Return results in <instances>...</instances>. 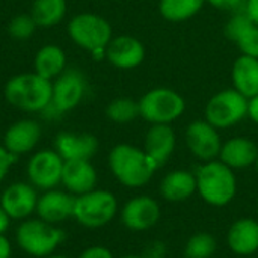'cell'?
Here are the masks:
<instances>
[{"label":"cell","mask_w":258,"mask_h":258,"mask_svg":"<svg viewBox=\"0 0 258 258\" xmlns=\"http://www.w3.org/2000/svg\"><path fill=\"white\" fill-rule=\"evenodd\" d=\"M109 168L125 187L145 186L159 169L148 154L130 144H119L109 153Z\"/></svg>","instance_id":"6da1fadb"},{"label":"cell","mask_w":258,"mask_h":258,"mask_svg":"<svg viewBox=\"0 0 258 258\" xmlns=\"http://www.w3.org/2000/svg\"><path fill=\"white\" fill-rule=\"evenodd\" d=\"M53 83L36 73L11 77L5 85L6 101L23 112H41L51 101Z\"/></svg>","instance_id":"7a4b0ae2"},{"label":"cell","mask_w":258,"mask_h":258,"mask_svg":"<svg viewBox=\"0 0 258 258\" xmlns=\"http://www.w3.org/2000/svg\"><path fill=\"white\" fill-rule=\"evenodd\" d=\"M197 192L213 207L230 204L237 192V180L234 171L221 160L206 162L197 171Z\"/></svg>","instance_id":"3957f363"},{"label":"cell","mask_w":258,"mask_h":258,"mask_svg":"<svg viewBox=\"0 0 258 258\" xmlns=\"http://www.w3.org/2000/svg\"><path fill=\"white\" fill-rule=\"evenodd\" d=\"M68 35L74 44L92 53L95 59L106 56V47L112 39L110 23L91 12L77 14L68 23Z\"/></svg>","instance_id":"277c9868"},{"label":"cell","mask_w":258,"mask_h":258,"mask_svg":"<svg viewBox=\"0 0 258 258\" xmlns=\"http://www.w3.org/2000/svg\"><path fill=\"white\" fill-rule=\"evenodd\" d=\"M15 239L18 246L29 255L45 258L63 242L65 234L60 228L42 219H30L17 228Z\"/></svg>","instance_id":"5b68a950"},{"label":"cell","mask_w":258,"mask_h":258,"mask_svg":"<svg viewBox=\"0 0 258 258\" xmlns=\"http://www.w3.org/2000/svg\"><path fill=\"white\" fill-rule=\"evenodd\" d=\"M118 212V201L107 190H91L76 197L73 218L86 228H101L107 225Z\"/></svg>","instance_id":"8992f818"},{"label":"cell","mask_w":258,"mask_h":258,"mask_svg":"<svg viewBox=\"0 0 258 258\" xmlns=\"http://www.w3.org/2000/svg\"><path fill=\"white\" fill-rule=\"evenodd\" d=\"M139 109L141 116L150 124H171L183 115L186 101L172 89L156 88L142 95Z\"/></svg>","instance_id":"52a82bcc"},{"label":"cell","mask_w":258,"mask_h":258,"mask_svg":"<svg viewBox=\"0 0 258 258\" xmlns=\"http://www.w3.org/2000/svg\"><path fill=\"white\" fill-rule=\"evenodd\" d=\"M249 100L236 89H225L215 94L204 110L206 121L216 128H228L248 115Z\"/></svg>","instance_id":"ba28073f"},{"label":"cell","mask_w":258,"mask_h":258,"mask_svg":"<svg viewBox=\"0 0 258 258\" xmlns=\"http://www.w3.org/2000/svg\"><path fill=\"white\" fill-rule=\"evenodd\" d=\"M65 160L54 150H41L35 153L27 163V177L33 187L51 190L62 181Z\"/></svg>","instance_id":"9c48e42d"},{"label":"cell","mask_w":258,"mask_h":258,"mask_svg":"<svg viewBox=\"0 0 258 258\" xmlns=\"http://www.w3.org/2000/svg\"><path fill=\"white\" fill-rule=\"evenodd\" d=\"M85 92L86 79L82 71L76 68H68L53 82L51 103L65 113L80 104L85 97Z\"/></svg>","instance_id":"30bf717a"},{"label":"cell","mask_w":258,"mask_h":258,"mask_svg":"<svg viewBox=\"0 0 258 258\" xmlns=\"http://www.w3.org/2000/svg\"><path fill=\"white\" fill-rule=\"evenodd\" d=\"M186 144L190 153L203 162H210L219 157L222 148L218 128L206 119H198L189 124L186 130Z\"/></svg>","instance_id":"8fae6325"},{"label":"cell","mask_w":258,"mask_h":258,"mask_svg":"<svg viewBox=\"0 0 258 258\" xmlns=\"http://www.w3.org/2000/svg\"><path fill=\"white\" fill-rule=\"evenodd\" d=\"M160 219V207L157 201L148 195L132 198L121 210V221L132 231H147Z\"/></svg>","instance_id":"7c38bea8"},{"label":"cell","mask_w":258,"mask_h":258,"mask_svg":"<svg viewBox=\"0 0 258 258\" xmlns=\"http://www.w3.org/2000/svg\"><path fill=\"white\" fill-rule=\"evenodd\" d=\"M38 195L32 184L14 183L5 189L0 200V207L11 219H24L36 212Z\"/></svg>","instance_id":"4fadbf2b"},{"label":"cell","mask_w":258,"mask_h":258,"mask_svg":"<svg viewBox=\"0 0 258 258\" xmlns=\"http://www.w3.org/2000/svg\"><path fill=\"white\" fill-rule=\"evenodd\" d=\"M106 57L116 68L132 70L144 62L145 47L138 38L121 35L110 39L106 47Z\"/></svg>","instance_id":"5bb4252c"},{"label":"cell","mask_w":258,"mask_h":258,"mask_svg":"<svg viewBox=\"0 0 258 258\" xmlns=\"http://www.w3.org/2000/svg\"><path fill=\"white\" fill-rule=\"evenodd\" d=\"M98 150V141L89 133L62 132L54 139V151L65 160H91Z\"/></svg>","instance_id":"9a60e30c"},{"label":"cell","mask_w":258,"mask_h":258,"mask_svg":"<svg viewBox=\"0 0 258 258\" xmlns=\"http://www.w3.org/2000/svg\"><path fill=\"white\" fill-rule=\"evenodd\" d=\"M175 144L177 138L171 124H151L145 135L144 151L157 165V168H162L172 156Z\"/></svg>","instance_id":"2e32d148"},{"label":"cell","mask_w":258,"mask_h":258,"mask_svg":"<svg viewBox=\"0 0 258 258\" xmlns=\"http://www.w3.org/2000/svg\"><path fill=\"white\" fill-rule=\"evenodd\" d=\"M74 204H76V197L73 194L51 189V190H45V194L38 198L36 213L39 219L54 225L68 218H73Z\"/></svg>","instance_id":"e0dca14e"},{"label":"cell","mask_w":258,"mask_h":258,"mask_svg":"<svg viewBox=\"0 0 258 258\" xmlns=\"http://www.w3.org/2000/svg\"><path fill=\"white\" fill-rule=\"evenodd\" d=\"M41 139V127L33 119L14 122L3 136V147L15 156L30 153Z\"/></svg>","instance_id":"ac0fdd59"},{"label":"cell","mask_w":258,"mask_h":258,"mask_svg":"<svg viewBox=\"0 0 258 258\" xmlns=\"http://www.w3.org/2000/svg\"><path fill=\"white\" fill-rule=\"evenodd\" d=\"M60 183L70 194L79 197L95 189L97 171L89 160H68L63 163Z\"/></svg>","instance_id":"d6986e66"},{"label":"cell","mask_w":258,"mask_h":258,"mask_svg":"<svg viewBox=\"0 0 258 258\" xmlns=\"http://www.w3.org/2000/svg\"><path fill=\"white\" fill-rule=\"evenodd\" d=\"M225 33L228 39L237 44L242 54L258 59V26L248 14H236L227 24Z\"/></svg>","instance_id":"ffe728a7"},{"label":"cell","mask_w":258,"mask_h":258,"mask_svg":"<svg viewBox=\"0 0 258 258\" xmlns=\"http://www.w3.org/2000/svg\"><path fill=\"white\" fill-rule=\"evenodd\" d=\"M258 147L257 144L248 138H233L222 144L219 160L225 163L233 171L245 169L257 163Z\"/></svg>","instance_id":"44dd1931"},{"label":"cell","mask_w":258,"mask_h":258,"mask_svg":"<svg viewBox=\"0 0 258 258\" xmlns=\"http://www.w3.org/2000/svg\"><path fill=\"white\" fill-rule=\"evenodd\" d=\"M228 248L237 255H252L258 251V221L252 218L237 219L227 234Z\"/></svg>","instance_id":"7402d4cb"},{"label":"cell","mask_w":258,"mask_h":258,"mask_svg":"<svg viewBox=\"0 0 258 258\" xmlns=\"http://www.w3.org/2000/svg\"><path fill=\"white\" fill-rule=\"evenodd\" d=\"M197 192V175L177 169L168 172L160 183V195L169 203H183Z\"/></svg>","instance_id":"603a6c76"},{"label":"cell","mask_w":258,"mask_h":258,"mask_svg":"<svg viewBox=\"0 0 258 258\" xmlns=\"http://www.w3.org/2000/svg\"><path fill=\"white\" fill-rule=\"evenodd\" d=\"M233 83L234 89L239 91L248 100L258 95V59L242 54L233 65Z\"/></svg>","instance_id":"cb8c5ba5"},{"label":"cell","mask_w":258,"mask_h":258,"mask_svg":"<svg viewBox=\"0 0 258 258\" xmlns=\"http://www.w3.org/2000/svg\"><path fill=\"white\" fill-rule=\"evenodd\" d=\"M65 63H67V56L63 50L56 44H47L41 47L35 54V60H33L35 73L47 80L60 76L67 70Z\"/></svg>","instance_id":"d4e9b609"},{"label":"cell","mask_w":258,"mask_h":258,"mask_svg":"<svg viewBox=\"0 0 258 258\" xmlns=\"http://www.w3.org/2000/svg\"><path fill=\"white\" fill-rule=\"evenodd\" d=\"M65 14V0H33L30 11V15L38 27H53L63 20Z\"/></svg>","instance_id":"484cf974"},{"label":"cell","mask_w":258,"mask_h":258,"mask_svg":"<svg viewBox=\"0 0 258 258\" xmlns=\"http://www.w3.org/2000/svg\"><path fill=\"white\" fill-rule=\"evenodd\" d=\"M206 0H160L159 9L169 21H184L200 12Z\"/></svg>","instance_id":"4316f807"},{"label":"cell","mask_w":258,"mask_h":258,"mask_svg":"<svg viewBox=\"0 0 258 258\" xmlns=\"http://www.w3.org/2000/svg\"><path fill=\"white\" fill-rule=\"evenodd\" d=\"M106 115L116 124H128L141 116L139 101L132 98H116L106 107Z\"/></svg>","instance_id":"83f0119b"},{"label":"cell","mask_w":258,"mask_h":258,"mask_svg":"<svg viewBox=\"0 0 258 258\" xmlns=\"http://www.w3.org/2000/svg\"><path fill=\"white\" fill-rule=\"evenodd\" d=\"M218 242L213 234L201 231L194 234L186 246H184V257L186 258H212L216 252Z\"/></svg>","instance_id":"f1b7e54d"},{"label":"cell","mask_w":258,"mask_h":258,"mask_svg":"<svg viewBox=\"0 0 258 258\" xmlns=\"http://www.w3.org/2000/svg\"><path fill=\"white\" fill-rule=\"evenodd\" d=\"M36 27L38 26H36V23H35V20H33V17L30 14H21V15L14 17L9 21L8 32H9V35L14 39L26 41V39H29L33 35Z\"/></svg>","instance_id":"f546056e"},{"label":"cell","mask_w":258,"mask_h":258,"mask_svg":"<svg viewBox=\"0 0 258 258\" xmlns=\"http://www.w3.org/2000/svg\"><path fill=\"white\" fill-rule=\"evenodd\" d=\"M15 160H17V156L12 154L11 151H8L3 145H0V183L6 178V175Z\"/></svg>","instance_id":"4dcf8cb0"},{"label":"cell","mask_w":258,"mask_h":258,"mask_svg":"<svg viewBox=\"0 0 258 258\" xmlns=\"http://www.w3.org/2000/svg\"><path fill=\"white\" fill-rule=\"evenodd\" d=\"M142 258H165L166 257V246L163 242H151L150 245L145 246L144 252H142Z\"/></svg>","instance_id":"1f68e13d"},{"label":"cell","mask_w":258,"mask_h":258,"mask_svg":"<svg viewBox=\"0 0 258 258\" xmlns=\"http://www.w3.org/2000/svg\"><path fill=\"white\" fill-rule=\"evenodd\" d=\"M79 258H113L112 252L104 246H91L85 249Z\"/></svg>","instance_id":"d6a6232c"},{"label":"cell","mask_w":258,"mask_h":258,"mask_svg":"<svg viewBox=\"0 0 258 258\" xmlns=\"http://www.w3.org/2000/svg\"><path fill=\"white\" fill-rule=\"evenodd\" d=\"M39 113L42 115V118H45V119H48V121H54V119H57V118H60V116L63 115V112L59 110L51 101H50Z\"/></svg>","instance_id":"836d02e7"},{"label":"cell","mask_w":258,"mask_h":258,"mask_svg":"<svg viewBox=\"0 0 258 258\" xmlns=\"http://www.w3.org/2000/svg\"><path fill=\"white\" fill-rule=\"evenodd\" d=\"M209 2L212 6L218 8V9H225V11H231V9H236L242 0H206Z\"/></svg>","instance_id":"e575fe53"},{"label":"cell","mask_w":258,"mask_h":258,"mask_svg":"<svg viewBox=\"0 0 258 258\" xmlns=\"http://www.w3.org/2000/svg\"><path fill=\"white\" fill-rule=\"evenodd\" d=\"M248 116L258 124V95L249 98V103H248Z\"/></svg>","instance_id":"d590c367"},{"label":"cell","mask_w":258,"mask_h":258,"mask_svg":"<svg viewBox=\"0 0 258 258\" xmlns=\"http://www.w3.org/2000/svg\"><path fill=\"white\" fill-rule=\"evenodd\" d=\"M246 14L258 26V0H248V3H246Z\"/></svg>","instance_id":"8d00e7d4"},{"label":"cell","mask_w":258,"mask_h":258,"mask_svg":"<svg viewBox=\"0 0 258 258\" xmlns=\"http://www.w3.org/2000/svg\"><path fill=\"white\" fill-rule=\"evenodd\" d=\"M11 255H12L11 243L3 234H0V258H11Z\"/></svg>","instance_id":"74e56055"},{"label":"cell","mask_w":258,"mask_h":258,"mask_svg":"<svg viewBox=\"0 0 258 258\" xmlns=\"http://www.w3.org/2000/svg\"><path fill=\"white\" fill-rule=\"evenodd\" d=\"M9 224H11V218L9 215L0 207V234H5L9 228Z\"/></svg>","instance_id":"f35d334b"},{"label":"cell","mask_w":258,"mask_h":258,"mask_svg":"<svg viewBox=\"0 0 258 258\" xmlns=\"http://www.w3.org/2000/svg\"><path fill=\"white\" fill-rule=\"evenodd\" d=\"M121 258H142L141 255H135V254H128V255H124V257Z\"/></svg>","instance_id":"ab89813d"},{"label":"cell","mask_w":258,"mask_h":258,"mask_svg":"<svg viewBox=\"0 0 258 258\" xmlns=\"http://www.w3.org/2000/svg\"><path fill=\"white\" fill-rule=\"evenodd\" d=\"M45 258H68V257H65V255H48V257H45Z\"/></svg>","instance_id":"60d3db41"},{"label":"cell","mask_w":258,"mask_h":258,"mask_svg":"<svg viewBox=\"0 0 258 258\" xmlns=\"http://www.w3.org/2000/svg\"><path fill=\"white\" fill-rule=\"evenodd\" d=\"M255 166H257V171H258V159H257V163H255Z\"/></svg>","instance_id":"b9f144b4"}]
</instances>
